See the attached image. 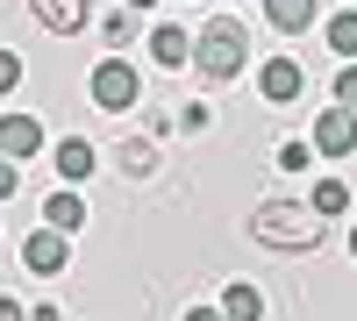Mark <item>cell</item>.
I'll list each match as a JSON object with an SVG mask.
<instances>
[{
	"label": "cell",
	"instance_id": "6da1fadb",
	"mask_svg": "<svg viewBox=\"0 0 357 321\" xmlns=\"http://www.w3.org/2000/svg\"><path fill=\"white\" fill-rule=\"evenodd\" d=\"M250 243H264V250H314L321 243V214L314 208H301V200H257V208H250Z\"/></svg>",
	"mask_w": 357,
	"mask_h": 321
},
{
	"label": "cell",
	"instance_id": "7a4b0ae2",
	"mask_svg": "<svg viewBox=\"0 0 357 321\" xmlns=\"http://www.w3.org/2000/svg\"><path fill=\"white\" fill-rule=\"evenodd\" d=\"M243 57H250V29L236 22V15H215L193 36V65H200V79H236L243 72Z\"/></svg>",
	"mask_w": 357,
	"mask_h": 321
},
{
	"label": "cell",
	"instance_id": "3957f363",
	"mask_svg": "<svg viewBox=\"0 0 357 321\" xmlns=\"http://www.w3.org/2000/svg\"><path fill=\"white\" fill-rule=\"evenodd\" d=\"M93 100L107 114H129L143 100V72L129 65V57H100V65H93Z\"/></svg>",
	"mask_w": 357,
	"mask_h": 321
},
{
	"label": "cell",
	"instance_id": "277c9868",
	"mask_svg": "<svg viewBox=\"0 0 357 321\" xmlns=\"http://www.w3.org/2000/svg\"><path fill=\"white\" fill-rule=\"evenodd\" d=\"M22 265H29V272H36V279H57V272H65V265H72V236H65V228H50V221H43V228H36V236H29V243H22Z\"/></svg>",
	"mask_w": 357,
	"mask_h": 321
},
{
	"label": "cell",
	"instance_id": "5b68a950",
	"mask_svg": "<svg viewBox=\"0 0 357 321\" xmlns=\"http://www.w3.org/2000/svg\"><path fill=\"white\" fill-rule=\"evenodd\" d=\"M314 157H357V114H350V107H321V122H314Z\"/></svg>",
	"mask_w": 357,
	"mask_h": 321
},
{
	"label": "cell",
	"instance_id": "8992f818",
	"mask_svg": "<svg viewBox=\"0 0 357 321\" xmlns=\"http://www.w3.org/2000/svg\"><path fill=\"white\" fill-rule=\"evenodd\" d=\"M36 150H43V122L8 107V114H0V157H8V164H29Z\"/></svg>",
	"mask_w": 357,
	"mask_h": 321
},
{
	"label": "cell",
	"instance_id": "52a82bcc",
	"mask_svg": "<svg viewBox=\"0 0 357 321\" xmlns=\"http://www.w3.org/2000/svg\"><path fill=\"white\" fill-rule=\"evenodd\" d=\"M301 86H307V72H301V57H264V72H257V93L272 100V107H286V100H301Z\"/></svg>",
	"mask_w": 357,
	"mask_h": 321
},
{
	"label": "cell",
	"instance_id": "ba28073f",
	"mask_svg": "<svg viewBox=\"0 0 357 321\" xmlns=\"http://www.w3.org/2000/svg\"><path fill=\"white\" fill-rule=\"evenodd\" d=\"M50 157H57V179H65V186H79V179H93V171H100V150H93L86 136H65Z\"/></svg>",
	"mask_w": 357,
	"mask_h": 321
},
{
	"label": "cell",
	"instance_id": "9c48e42d",
	"mask_svg": "<svg viewBox=\"0 0 357 321\" xmlns=\"http://www.w3.org/2000/svg\"><path fill=\"white\" fill-rule=\"evenodd\" d=\"M29 15H36L50 36H79L86 29V0H29Z\"/></svg>",
	"mask_w": 357,
	"mask_h": 321
},
{
	"label": "cell",
	"instance_id": "30bf717a",
	"mask_svg": "<svg viewBox=\"0 0 357 321\" xmlns=\"http://www.w3.org/2000/svg\"><path fill=\"white\" fill-rule=\"evenodd\" d=\"M43 221H50V228H65V236H79V228H86V200H79V186L50 193V200H43Z\"/></svg>",
	"mask_w": 357,
	"mask_h": 321
},
{
	"label": "cell",
	"instance_id": "8fae6325",
	"mask_svg": "<svg viewBox=\"0 0 357 321\" xmlns=\"http://www.w3.org/2000/svg\"><path fill=\"white\" fill-rule=\"evenodd\" d=\"M151 57H158V65L165 72H178V65H193V43H186V29H151Z\"/></svg>",
	"mask_w": 357,
	"mask_h": 321
},
{
	"label": "cell",
	"instance_id": "7c38bea8",
	"mask_svg": "<svg viewBox=\"0 0 357 321\" xmlns=\"http://www.w3.org/2000/svg\"><path fill=\"white\" fill-rule=\"evenodd\" d=\"M222 314H229V321H257V314H264V293H257L250 279H229V285H222Z\"/></svg>",
	"mask_w": 357,
	"mask_h": 321
},
{
	"label": "cell",
	"instance_id": "4fadbf2b",
	"mask_svg": "<svg viewBox=\"0 0 357 321\" xmlns=\"http://www.w3.org/2000/svg\"><path fill=\"white\" fill-rule=\"evenodd\" d=\"M264 15H272V29L301 36V29H314V0H264Z\"/></svg>",
	"mask_w": 357,
	"mask_h": 321
},
{
	"label": "cell",
	"instance_id": "5bb4252c",
	"mask_svg": "<svg viewBox=\"0 0 357 321\" xmlns=\"http://www.w3.org/2000/svg\"><path fill=\"white\" fill-rule=\"evenodd\" d=\"M307 208H314L321 221H336V214H350V186H343V179H314V193H307Z\"/></svg>",
	"mask_w": 357,
	"mask_h": 321
},
{
	"label": "cell",
	"instance_id": "9a60e30c",
	"mask_svg": "<svg viewBox=\"0 0 357 321\" xmlns=\"http://www.w3.org/2000/svg\"><path fill=\"white\" fill-rule=\"evenodd\" d=\"M114 164H122L129 179H151V171H158V150H151V143H122V150H114Z\"/></svg>",
	"mask_w": 357,
	"mask_h": 321
},
{
	"label": "cell",
	"instance_id": "2e32d148",
	"mask_svg": "<svg viewBox=\"0 0 357 321\" xmlns=\"http://www.w3.org/2000/svg\"><path fill=\"white\" fill-rule=\"evenodd\" d=\"M329 50H343V57H357V8H343V15L329 22Z\"/></svg>",
	"mask_w": 357,
	"mask_h": 321
},
{
	"label": "cell",
	"instance_id": "e0dca14e",
	"mask_svg": "<svg viewBox=\"0 0 357 321\" xmlns=\"http://www.w3.org/2000/svg\"><path fill=\"white\" fill-rule=\"evenodd\" d=\"M100 36H107V43H114V50H122V43H129V36H136V8H114V15H107V22H100Z\"/></svg>",
	"mask_w": 357,
	"mask_h": 321
},
{
	"label": "cell",
	"instance_id": "ac0fdd59",
	"mask_svg": "<svg viewBox=\"0 0 357 321\" xmlns=\"http://www.w3.org/2000/svg\"><path fill=\"white\" fill-rule=\"evenodd\" d=\"M314 164V143H279V171H307Z\"/></svg>",
	"mask_w": 357,
	"mask_h": 321
},
{
	"label": "cell",
	"instance_id": "d6986e66",
	"mask_svg": "<svg viewBox=\"0 0 357 321\" xmlns=\"http://www.w3.org/2000/svg\"><path fill=\"white\" fill-rule=\"evenodd\" d=\"M336 107H350V114H357V65H343V72H336Z\"/></svg>",
	"mask_w": 357,
	"mask_h": 321
},
{
	"label": "cell",
	"instance_id": "ffe728a7",
	"mask_svg": "<svg viewBox=\"0 0 357 321\" xmlns=\"http://www.w3.org/2000/svg\"><path fill=\"white\" fill-rule=\"evenodd\" d=\"M15 86H22V57H15V50H0V100H8Z\"/></svg>",
	"mask_w": 357,
	"mask_h": 321
},
{
	"label": "cell",
	"instance_id": "44dd1931",
	"mask_svg": "<svg viewBox=\"0 0 357 321\" xmlns=\"http://www.w3.org/2000/svg\"><path fill=\"white\" fill-rule=\"evenodd\" d=\"M15 186H22V164H8V157H0V200H15Z\"/></svg>",
	"mask_w": 357,
	"mask_h": 321
},
{
	"label": "cell",
	"instance_id": "7402d4cb",
	"mask_svg": "<svg viewBox=\"0 0 357 321\" xmlns=\"http://www.w3.org/2000/svg\"><path fill=\"white\" fill-rule=\"evenodd\" d=\"M0 321H29V307H22L15 293H0Z\"/></svg>",
	"mask_w": 357,
	"mask_h": 321
},
{
	"label": "cell",
	"instance_id": "603a6c76",
	"mask_svg": "<svg viewBox=\"0 0 357 321\" xmlns=\"http://www.w3.org/2000/svg\"><path fill=\"white\" fill-rule=\"evenodd\" d=\"M186 321H229L222 307H186Z\"/></svg>",
	"mask_w": 357,
	"mask_h": 321
},
{
	"label": "cell",
	"instance_id": "cb8c5ba5",
	"mask_svg": "<svg viewBox=\"0 0 357 321\" xmlns=\"http://www.w3.org/2000/svg\"><path fill=\"white\" fill-rule=\"evenodd\" d=\"M29 321H65V314H57V307H29Z\"/></svg>",
	"mask_w": 357,
	"mask_h": 321
},
{
	"label": "cell",
	"instance_id": "d4e9b609",
	"mask_svg": "<svg viewBox=\"0 0 357 321\" xmlns=\"http://www.w3.org/2000/svg\"><path fill=\"white\" fill-rule=\"evenodd\" d=\"M122 8H136V15H143V8H158V0H122Z\"/></svg>",
	"mask_w": 357,
	"mask_h": 321
},
{
	"label": "cell",
	"instance_id": "484cf974",
	"mask_svg": "<svg viewBox=\"0 0 357 321\" xmlns=\"http://www.w3.org/2000/svg\"><path fill=\"white\" fill-rule=\"evenodd\" d=\"M350 257H357V228H350Z\"/></svg>",
	"mask_w": 357,
	"mask_h": 321
},
{
	"label": "cell",
	"instance_id": "4316f807",
	"mask_svg": "<svg viewBox=\"0 0 357 321\" xmlns=\"http://www.w3.org/2000/svg\"><path fill=\"white\" fill-rule=\"evenodd\" d=\"M350 8H357V0H350Z\"/></svg>",
	"mask_w": 357,
	"mask_h": 321
}]
</instances>
